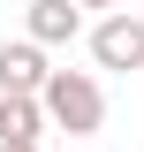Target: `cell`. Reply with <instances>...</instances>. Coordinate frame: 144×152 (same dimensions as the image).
<instances>
[{
    "mask_svg": "<svg viewBox=\"0 0 144 152\" xmlns=\"http://www.w3.org/2000/svg\"><path fill=\"white\" fill-rule=\"evenodd\" d=\"M38 107H46L53 129H68V145H84V137L106 122V84L91 69H53V84L38 91Z\"/></svg>",
    "mask_w": 144,
    "mask_h": 152,
    "instance_id": "cell-1",
    "label": "cell"
},
{
    "mask_svg": "<svg viewBox=\"0 0 144 152\" xmlns=\"http://www.w3.org/2000/svg\"><path fill=\"white\" fill-rule=\"evenodd\" d=\"M84 38H91V61H99L106 76H137V69H144V15H129V8L99 15Z\"/></svg>",
    "mask_w": 144,
    "mask_h": 152,
    "instance_id": "cell-2",
    "label": "cell"
},
{
    "mask_svg": "<svg viewBox=\"0 0 144 152\" xmlns=\"http://www.w3.org/2000/svg\"><path fill=\"white\" fill-rule=\"evenodd\" d=\"M53 84V61L31 38H0V99H38Z\"/></svg>",
    "mask_w": 144,
    "mask_h": 152,
    "instance_id": "cell-3",
    "label": "cell"
},
{
    "mask_svg": "<svg viewBox=\"0 0 144 152\" xmlns=\"http://www.w3.org/2000/svg\"><path fill=\"white\" fill-rule=\"evenodd\" d=\"M76 31H84V8H76V0H23V38H31V46L53 53V46H68Z\"/></svg>",
    "mask_w": 144,
    "mask_h": 152,
    "instance_id": "cell-4",
    "label": "cell"
},
{
    "mask_svg": "<svg viewBox=\"0 0 144 152\" xmlns=\"http://www.w3.org/2000/svg\"><path fill=\"white\" fill-rule=\"evenodd\" d=\"M46 129H53V122H46L38 99H0V152L8 145H46Z\"/></svg>",
    "mask_w": 144,
    "mask_h": 152,
    "instance_id": "cell-5",
    "label": "cell"
},
{
    "mask_svg": "<svg viewBox=\"0 0 144 152\" xmlns=\"http://www.w3.org/2000/svg\"><path fill=\"white\" fill-rule=\"evenodd\" d=\"M76 8H106V15H114V0H76Z\"/></svg>",
    "mask_w": 144,
    "mask_h": 152,
    "instance_id": "cell-6",
    "label": "cell"
},
{
    "mask_svg": "<svg viewBox=\"0 0 144 152\" xmlns=\"http://www.w3.org/2000/svg\"><path fill=\"white\" fill-rule=\"evenodd\" d=\"M8 152H46V145H8Z\"/></svg>",
    "mask_w": 144,
    "mask_h": 152,
    "instance_id": "cell-7",
    "label": "cell"
},
{
    "mask_svg": "<svg viewBox=\"0 0 144 152\" xmlns=\"http://www.w3.org/2000/svg\"><path fill=\"white\" fill-rule=\"evenodd\" d=\"M61 152H84V145H61Z\"/></svg>",
    "mask_w": 144,
    "mask_h": 152,
    "instance_id": "cell-8",
    "label": "cell"
}]
</instances>
